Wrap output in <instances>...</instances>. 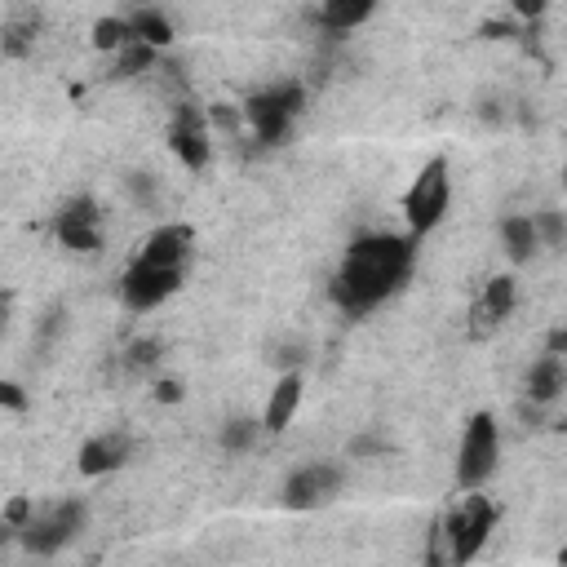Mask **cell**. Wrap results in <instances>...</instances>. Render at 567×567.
I'll return each mask as SVG.
<instances>
[{
  "instance_id": "6da1fadb",
  "label": "cell",
  "mask_w": 567,
  "mask_h": 567,
  "mask_svg": "<svg viewBox=\"0 0 567 567\" xmlns=\"http://www.w3.org/2000/svg\"><path fill=\"white\" fill-rule=\"evenodd\" d=\"M412 266H417V240L412 235L368 231L346 249L333 284H328V297L342 315L359 319L377 311L381 302H390L408 284Z\"/></svg>"
},
{
  "instance_id": "7a4b0ae2",
  "label": "cell",
  "mask_w": 567,
  "mask_h": 567,
  "mask_svg": "<svg viewBox=\"0 0 567 567\" xmlns=\"http://www.w3.org/2000/svg\"><path fill=\"white\" fill-rule=\"evenodd\" d=\"M497 501L483 497V488L461 492L457 501L448 505V514L435 523V550H430V563H452V567H466L483 554L488 536L497 532Z\"/></svg>"
},
{
  "instance_id": "3957f363",
  "label": "cell",
  "mask_w": 567,
  "mask_h": 567,
  "mask_svg": "<svg viewBox=\"0 0 567 567\" xmlns=\"http://www.w3.org/2000/svg\"><path fill=\"white\" fill-rule=\"evenodd\" d=\"M306 107V89L297 85V80H288V85H275V89H257L244 102V129L253 133L262 147H284L288 138H293V125L297 116H302Z\"/></svg>"
},
{
  "instance_id": "277c9868",
  "label": "cell",
  "mask_w": 567,
  "mask_h": 567,
  "mask_svg": "<svg viewBox=\"0 0 567 567\" xmlns=\"http://www.w3.org/2000/svg\"><path fill=\"white\" fill-rule=\"evenodd\" d=\"M448 204H452V169H448V156H435L426 160V169L404 191V222L412 240H426L448 218Z\"/></svg>"
},
{
  "instance_id": "5b68a950",
  "label": "cell",
  "mask_w": 567,
  "mask_h": 567,
  "mask_svg": "<svg viewBox=\"0 0 567 567\" xmlns=\"http://www.w3.org/2000/svg\"><path fill=\"white\" fill-rule=\"evenodd\" d=\"M501 466V430L492 412H474L461 430V448H457V466H452V483L457 492L483 488V483L497 474Z\"/></svg>"
},
{
  "instance_id": "8992f818",
  "label": "cell",
  "mask_w": 567,
  "mask_h": 567,
  "mask_svg": "<svg viewBox=\"0 0 567 567\" xmlns=\"http://www.w3.org/2000/svg\"><path fill=\"white\" fill-rule=\"evenodd\" d=\"M85 519H89L85 501L67 497L58 505H49V510H36L32 519L18 528V545H23L27 554H36V559H54L67 541H76V536L85 532Z\"/></svg>"
},
{
  "instance_id": "52a82bcc",
  "label": "cell",
  "mask_w": 567,
  "mask_h": 567,
  "mask_svg": "<svg viewBox=\"0 0 567 567\" xmlns=\"http://www.w3.org/2000/svg\"><path fill=\"white\" fill-rule=\"evenodd\" d=\"M346 488V466L342 461H311V466H297L284 479V510L293 514H311L324 510L328 501H337Z\"/></svg>"
},
{
  "instance_id": "ba28073f",
  "label": "cell",
  "mask_w": 567,
  "mask_h": 567,
  "mask_svg": "<svg viewBox=\"0 0 567 567\" xmlns=\"http://www.w3.org/2000/svg\"><path fill=\"white\" fill-rule=\"evenodd\" d=\"M182 284H187V266H147L133 257L129 271L120 275V302H125L133 315H147V311H156L160 302H169Z\"/></svg>"
},
{
  "instance_id": "9c48e42d",
  "label": "cell",
  "mask_w": 567,
  "mask_h": 567,
  "mask_svg": "<svg viewBox=\"0 0 567 567\" xmlns=\"http://www.w3.org/2000/svg\"><path fill=\"white\" fill-rule=\"evenodd\" d=\"M169 151L178 156L182 169L204 173L213 164V129L200 102H178L169 120Z\"/></svg>"
},
{
  "instance_id": "30bf717a",
  "label": "cell",
  "mask_w": 567,
  "mask_h": 567,
  "mask_svg": "<svg viewBox=\"0 0 567 567\" xmlns=\"http://www.w3.org/2000/svg\"><path fill=\"white\" fill-rule=\"evenodd\" d=\"M54 235L67 253H80V257L98 253L102 249V209L94 195H71L54 218Z\"/></svg>"
},
{
  "instance_id": "8fae6325",
  "label": "cell",
  "mask_w": 567,
  "mask_h": 567,
  "mask_svg": "<svg viewBox=\"0 0 567 567\" xmlns=\"http://www.w3.org/2000/svg\"><path fill=\"white\" fill-rule=\"evenodd\" d=\"M147 266H191L195 257V231L187 222H164L142 240V249L133 253Z\"/></svg>"
},
{
  "instance_id": "7c38bea8",
  "label": "cell",
  "mask_w": 567,
  "mask_h": 567,
  "mask_svg": "<svg viewBox=\"0 0 567 567\" xmlns=\"http://www.w3.org/2000/svg\"><path fill=\"white\" fill-rule=\"evenodd\" d=\"M514 306H519V280H514V275H492V280L483 284L479 302H474V324H470V333H474V337L497 333L505 319L514 315Z\"/></svg>"
},
{
  "instance_id": "4fadbf2b",
  "label": "cell",
  "mask_w": 567,
  "mask_h": 567,
  "mask_svg": "<svg viewBox=\"0 0 567 567\" xmlns=\"http://www.w3.org/2000/svg\"><path fill=\"white\" fill-rule=\"evenodd\" d=\"M129 457H133V439L125 430H111V435H94V439L80 443L76 470L85 474V479H107V474L125 470Z\"/></svg>"
},
{
  "instance_id": "5bb4252c",
  "label": "cell",
  "mask_w": 567,
  "mask_h": 567,
  "mask_svg": "<svg viewBox=\"0 0 567 567\" xmlns=\"http://www.w3.org/2000/svg\"><path fill=\"white\" fill-rule=\"evenodd\" d=\"M302 395H306V377L302 368H284L280 381L271 386V399L262 408V435H284L288 426L297 421V408H302Z\"/></svg>"
},
{
  "instance_id": "9a60e30c",
  "label": "cell",
  "mask_w": 567,
  "mask_h": 567,
  "mask_svg": "<svg viewBox=\"0 0 567 567\" xmlns=\"http://www.w3.org/2000/svg\"><path fill=\"white\" fill-rule=\"evenodd\" d=\"M563 390H567L563 355H550V350H545V355L528 368V377H523V399L536 404V408H554L563 399Z\"/></svg>"
},
{
  "instance_id": "2e32d148",
  "label": "cell",
  "mask_w": 567,
  "mask_h": 567,
  "mask_svg": "<svg viewBox=\"0 0 567 567\" xmlns=\"http://www.w3.org/2000/svg\"><path fill=\"white\" fill-rule=\"evenodd\" d=\"M381 0H319V27L328 36H346L355 27H364L377 14Z\"/></svg>"
},
{
  "instance_id": "e0dca14e",
  "label": "cell",
  "mask_w": 567,
  "mask_h": 567,
  "mask_svg": "<svg viewBox=\"0 0 567 567\" xmlns=\"http://www.w3.org/2000/svg\"><path fill=\"white\" fill-rule=\"evenodd\" d=\"M497 231H501V249H505V257H510L514 266L532 262V253L541 249V240H536V226H532V213H505Z\"/></svg>"
},
{
  "instance_id": "ac0fdd59",
  "label": "cell",
  "mask_w": 567,
  "mask_h": 567,
  "mask_svg": "<svg viewBox=\"0 0 567 567\" xmlns=\"http://www.w3.org/2000/svg\"><path fill=\"white\" fill-rule=\"evenodd\" d=\"M36 40H40V14H18V18H9L5 27H0V58H27L36 49Z\"/></svg>"
},
{
  "instance_id": "d6986e66",
  "label": "cell",
  "mask_w": 567,
  "mask_h": 567,
  "mask_svg": "<svg viewBox=\"0 0 567 567\" xmlns=\"http://www.w3.org/2000/svg\"><path fill=\"white\" fill-rule=\"evenodd\" d=\"M129 32L133 40H147L151 49H169L173 45V23H169V14H160L156 5H138L133 9V18H129Z\"/></svg>"
},
{
  "instance_id": "ffe728a7",
  "label": "cell",
  "mask_w": 567,
  "mask_h": 567,
  "mask_svg": "<svg viewBox=\"0 0 567 567\" xmlns=\"http://www.w3.org/2000/svg\"><path fill=\"white\" fill-rule=\"evenodd\" d=\"M257 439H262V421H257V417H244V412L226 417L222 430H218V443H222L226 452H231V457H244V452H253Z\"/></svg>"
},
{
  "instance_id": "44dd1931",
  "label": "cell",
  "mask_w": 567,
  "mask_h": 567,
  "mask_svg": "<svg viewBox=\"0 0 567 567\" xmlns=\"http://www.w3.org/2000/svg\"><path fill=\"white\" fill-rule=\"evenodd\" d=\"M133 40V32H129V18H98L94 23V36H89V45L98 49V54H120V49H125Z\"/></svg>"
},
{
  "instance_id": "7402d4cb",
  "label": "cell",
  "mask_w": 567,
  "mask_h": 567,
  "mask_svg": "<svg viewBox=\"0 0 567 567\" xmlns=\"http://www.w3.org/2000/svg\"><path fill=\"white\" fill-rule=\"evenodd\" d=\"M160 359H164V346L156 342V337H133V342L125 346V368H129L133 377L156 373Z\"/></svg>"
},
{
  "instance_id": "603a6c76",
  "label": "cell",
  "mask_w": 567,
  "mask_h": 567,
  "mask_svg": "<svg viewBox=\"0 0 567 567\" xmlns=\"http://www.w3.org/2000/svg\"><path fill=\"white\" fill-rule=\"evenodd\" d=\"M156 54H160V49H151L147 40H129V45L116 54V76H120V80L142 76L147 67H156Z\"/></svg>"
},
{
  "instance_id": "cb8c5ba5",
  "label": "cell",
  "mask_w": 567,
  "mask_h": 567,
  "mask_svg": "<svg viewBox=\"0 0 567 567\" xmlns=\"http://www.w3.org/2000/svg\"><path fill=\"white\" fill-rule=\"evenodd\" d=\"M125 191H129V200L138 204L142 213H156L160 209V182H156V173H142V169L125 173Z\"/></svg>"
},
{
  "instance_id": "d4e9b609",
  "label": "cell",
  "mask_w": 567,
  "mask_h": 567,
  "mask_svg": "<svg viewBox=\"0 0 567 567\" xmlns=\"http://www.w3.org/2000/svg\"><path fill=\"white\" fill-rule=\"evenodd\" d=\"M532 226H536V240H541V249H554L559 253L563 244H567V222H563V213L554 209H541V213H532Z\"/></svg>"
},
{
  "instance_id": "484cf974",
  "label": "cell",
  "mask_w": 567,
  "mask_h": 567,
  "mask_svg": "<svg viewBox=\"0 0 567 567\" xmlns=\"http://www.w3.org/2000/svg\"><path fill=\"white\" fill-rule=\"evenodd\" d=\"M63 324H67V311H63V306H49L45 319H40V328H36V342L49 346L58 333H63Z\"/></svg>"
},
{
  "instance_id": "4316f807",
  "label": "cell",
  "mask_w": 567,
  "mask_h": 567,
  "mask_svg": "<svg viewBox=\"0 0 567 567\" xmlns=\"http://www.w3.org/2000/svg\"><path fill=\"white\" fill-rule=\"evenodd\" d=\"M0 408H9V412H27L32 408V395H27L18 381H0Z\"/></svg>"
},
{
  "instance_id": "83f0119b",
  "label": "cell",
  "mask_w": 567,
  "mask_h": 567,
  "mask_svg": "<svg viewBox=\"0 0 567 567\" xmlns=\"http://www.w3.org/2000/svg\"><path fill=\"white\" fill-rule=\"evenodd\" d=\"M510 9L519 23H541V18L550 14V0H510Z\"/></svg>"
},
{
  "instance_id": "f1b7e54d",
  "label": "cell",
  "mask_w": 567,
  "mask_h": 567,
  "mask_svg": "<svg viewBox=\"0 0 567 567\" xmlns=\"http://www.w3.org/2000/svg\"><path fill=\"white\" fill-rule=\"evenodd\" d=\"M390 452V443L386 439H377V435H359V439H350V457H386Z\"/></svg>"
},
{
  "instance_id": "f546056e",
  "label": "cell",
  "mask_w": 567,
  "mask_h": 567,
  "mask_svg": "<svg viewBox=\"0 0 567 567\" xmlns=\"http://www.w3.org/2000/svg\"><path fill=\"white\" fill-rule=\"evenodd\" d=\"M32 514H36V505H32V501H27V497H14V501H9V505H5V514H0V519H5V523H9V528H14V532H18V528H23V523H27V519H32Z\"/></svg>"
},
{
  "instance_id": "4dcf8cb0",
  "label": "cell",
  "mask_w": 567,
  "mask_h": 567,
  "mask_svg": "<svg viewBox=\"0 0 567 567\" xmlns=\"http://www.w3.org/2000/svg\"><path fill=\"white\" fill-rule=\"evenodd\" d=\"M151 395H156V404H182V399H187V390H182V381H173V377H164V381H156V386H151Z\"/></svg>"
},
{
  "instance_id": "1f68e13d",
  "label": "cell",
  "mask_w": 567,
  "mask_h": 567,
  "mask_svg": "<svg viewBox=\"0 0 567 567\" xmlns=\"http://www.w3.org/2000/svg\"><path fill=\"white\" fill-rule=\"evenodd\" d=\"M306 364V350L302 346H280V350H275V368H280V373H284V368H302Z\"/></svg>"
},
{
  "instance_id": "d6a6232c",
  "label": "cell",
  "mask_w": 567,
  "mask_h": 567,
  "mask_svg": "<svg viewBox=\"0 0 567 567\" xmlns=\"http://www.w3.org/2000/svg\"><path fill=\"white\" fill-rule=\"evenodd\" d=\"M9 315H14V297L0 288V342H5V333H9Z\"/></svg>"
},
{
  "instance_id": "836d02e7",
  "label": "cell",
  "mask_w": 567,
  "mask_h": 567,
  "mask_svg": "<svg viewBox=\"0 0 567 567\" xmlns=\"http://www.w3.org/2000/svg\"><path fill=\"white\" fill-rule=\"evenodd\" d=\"M545 350H550V355H563V350H567V328H554L550 342H545Z\"/></svg>"
},
{
  "instance_id": "e575fe53",
  "label": "cell",
  "mask_w": 567,
  "mask_h": 567,
  "mask_svg": "<svg viewBox=\"0 0 567 567\" xmlns=\"http://www.w3.org/2000/svg\"><path fill=\"white\" fill-rule=\"evenodd\" d=\"M479 116L488 120V125H501V116H505V111H501V102H483V111H479Z\"/></svg>"
}]
</instances>
